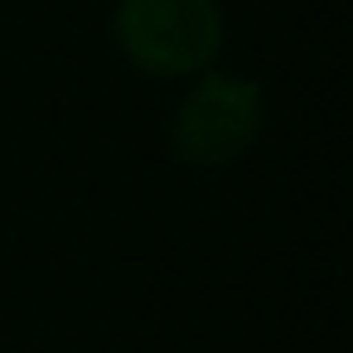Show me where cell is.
<instances>
[{"label":"cell","mask_w":353,"mask_h":353,"mask_svg":"<svg viewBox=\"0 0 353 353\" xmlns=\"http://www.w3.org/2000/svg\"><path fill=\"white\" fill-rule=\"evenodd\" d=\"M117 49L150 78L203 73L223 49L218 0H121L112 15Z\"/></svg>","instance_id":"6da1fadb"},{"label":"cell","mask_w":353,"mask_h":353,"mask_svg":"<svg viewBox=\"0 0 353 353\" xmlns=\"http://www.w3.org/2000/svg\"><path fill=\"white\" fill-rule=\"evenodd\" d=\"M261 121H266V102L252 78L203 73L189 88V97L174 107L170 150H174V160H184L194 170H228L256 145Z\"/></svg>","instance_id":"7a4b0ae2"}]
</instances>
